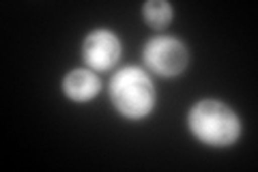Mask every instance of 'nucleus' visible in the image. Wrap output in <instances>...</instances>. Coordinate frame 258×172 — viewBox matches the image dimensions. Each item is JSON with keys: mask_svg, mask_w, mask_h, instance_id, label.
I'll return each mask as SVG.
<instances>
[{"mask_svg": "<svg viewBox=\"0 0 258 172\" xmlns=\"http://www.w3.org/2000/svg\"><path fill=\"white\" fill-rule=\"evenodd\" d=\"M110 101L127 121H142L155 110L157 88L147 69L125 65L110 80Z\"/></svg>", "mask_w": 258, "mask_h": 172, "instance_id": "1", "label": "nucleus"}, {"mask_svg": "<svg viewBox=\"0 0 258 172\" xmlns=\"http://www.w3.org/2000/svg\"><path fill=\"white\" fill-rule=\"evenodd\" d=\"M187 127L196 140L209 146H230L243 132L239 114L220 99H200L194 103L187 112Z\"/></svg>", "mask_w": 258, "mask_h": 172, "instance_id": "2", "label": "nucleus"}, {"mask_svg": "<svg viewBox=\"0 0 258 172\" xmlns=\"http://www.w3.org/2000/svg\"><path fill=\"white\" fill-rule=\"evenodd\" d=\"M144 65L161 78H176L189 65V47L172 35H157L142 47Z\"/></svg>", "mask_w": 258, "mask_h": 172, "instance_id": "3", "label": "nucleus"}, {"mask_svg": "<svg viewBox=\"0 0 258 172\" xmlns=\"http://www.w3.org/2000/svg\"><path fill=\"white\" fill-rule=\"evenodd\" d=\"M123 56V43L114 30L110 28H95L86 32L82 41V61L88 69L95 71H110L116 67Z\"/></svg>", "mask_w": 258, "mask_h": 172, "instance_id": "4", "label": "nucleus"}, {"mask_svg": "<svg viewBox=\"0 0 258 172\" xmlns=\"http://www.w3.org/2000/svg\"><path fill=\"white\" fill-rule=\"evenodd\" d=\"M60 86H62V93L67 99L76 101V103H86V101H91L95 95H99L101 80H99V76H95L93 69L76 67V69H69L64 73Z\"/></svg>", "mask_w": 258, "mask_h": 172, "instance_id": "5", "label": "nucleus"}, {"mask_svg": "<svg viewBox=\"0 0 258 172\" xmlns=\"http://www.w3.org/2000/svg\"><path fill=\"white\" fill-rule=\"evenodd\" d=\"M172 18H174V9L168 0H147L142 5V20L155 30L170 26Z\"/></svg>", "mask_w": 258, "mask_h": 172, "instance_id": "6", "label": "nucleus"}]
</instances>
